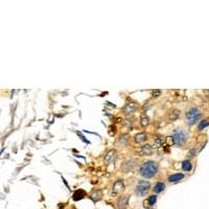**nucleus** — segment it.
Returning a JSON list of instances; mask_svg holds the SVG:
<instances>
[{
    "label": "nucleus",
    "instance_id": "24",
    "mask_svg": "<svg viewBox=\"0 0 209 209\" xmlns=\"http://www.w3.org/2000/svg\"><path fill=\"white\" fill-rule=\"evenodd\" d=\"M160 94H161V91L160 90H154L153 91V97H159L160 96Z\"/></svg>",
    "mask_w": 209,
    "mask_h": 209
},
{
    "label": "nucleus",
    "instance_id": "23",
    "mask_svg": "<svg viewBox=\"0 0 209 209\" xmlns=\"http://www.w3.org/2000/svg\"><path fill=\"white\" fill-rule=\"evenodd\" d=\"M148 202H150V206H153V205H155V203L157 202V197L155 195H150V199H148Z\"/></svg>",
    "mask_w": 209,
    "mask_h": 209
},
{
    "label": "nucleus",
    "instance_id": "20",
    "mask_svg": "<svg viewBox=\"0 0 209 209\" xmlns=\"http://www.w3.org/2000/svg\"><path fill=\"white\" fill-rule=\"evenodd\" d=\"M150 123V119H148V116H142L141 119H140V125H142V127H146V125Z\"/></svg>",
    "mask_w": 209,
    "mask_h": 209
},
{
    "label": "nucleus",
    "instance_id": "6",
    "mask_svg": "<svg viewBox=\"0 0 209 209\" xmlns=\"http://www.w3.org/2000/svg\"><path fill=\"white\" fill-rule=\"evenodd\" d=\"M137 154L139 156H150V154L153 153V148L150 145L146 144V145H142L141 148H139L136 150Z\"/></svg>",
    "mask_w": 209,
    "mask_h": 209
},
{
    "label": "nucleus",
    "instance_id": "9",
    "mask_svg": "<svg viewBox=\"0 0 209 209\" xmlns=\"http://www.w3.org/2000/svg\"><path fill=\"white\" fill-rule=\"evenodd\" d=\"M136 109H137L136 103H129L123 107V111L125 114H131V113H133V112L136 111Z\"/></svg>",
    "mask_w": 209,
    "mask_h": 209
},
{
    "label": "nucleus",
    "instance_id": "26",
    "mask_svg": "<svg viewBox=\"0 0 209 209\" xmlns=\"http://www.w3.org/2000/svg\"><path fill=\"white\" fill-rule=\"evenodd\" d=\"M143 204H144V206L146 207V206H148V204H150V202H148V201H144V202H143Z\"/></svg>",
    "mask_w": 209,
    "mask_h": 209
},
{
    "label": "nucleus",
    "instance_id": "22",
    "mask_svg": "<svg viewBox=\"0 0 209 209\" xmlns=\"http://www.w3.org/2000/svg\"><path fill=\"white\" fill-rule=\"evenodd\" d=\"M128 137H129L128 134L121 135V136H120V138H119V143H121V144H125V143H127V141H128Z\"/></svg>",
    "mask_w": 209,
    "mask_h": 209
},
{
    "label": "nucleus",
    "instance_id": "14",
    "mask_svg": "<svg viewBox=\"0 0 209 209\" xmlns=\"http://www.w3.org/2000/svg\"><path fill=\"white\" fill-rule=\"evenodd\" d=\"M164 188H165V184L162 183V182H158L155 185V187H154V191L156 192V193H160V192H162L164 190Z\"/></svg>",
    "mask_w": 209,
    "mask_h": 209
},
{
    "label": "nucleus",
    "instance_id": "17",
    "mask_svg": "<svg viewBox=\"0 0 209 209\" xmlns=\"http://www.w3.org/2000/svg\"><path fill=\"white\" fill-rule=\"evenodd\" d=\"M191 163H190L189 160H185V161L182 163V168H183L184 170H186V172H189L190 170H191Z\"/></svg>",
    "mask_w": 209,
    "mask_h": 209
},
{
    "label": "nucleus",
    "instance_id": "8",
    "mask_svg": "<svg viewBox=\"0 0 209 209\" xmlns=\"http://www.w3.org/2000/svg\"><path fill=\"white\" fill-rule=\"evenodd\" d=\"M115 157H116V150H110L108 153L105 155V159H103V161H105V163L108 165V164H110L112 161H114Z\"/></svg>",
    "mask_w": 209,
    "mask_h": 209
},
{
    "label": "nucleus",
    "instance_id": "11",
    "mask_svg": "<svg viewBox=\"0 0 209 209\" xmlns=\"http://www.w3.org/2000/svg\"><path fill=\"white\" fill-rule=\"evenodd\" d=\"M101 197H103V191L100 189H95L92 191L91 193V199L94 202H96V201H99L100 199H101Z\"/></svg>",
    "mask_w": 209,
    "mask_h": 209
},
{
    "label": "nucleus",
    "instance_id": "1",
    "mask_svg": "<svg viewBox=\"0 0 209 209\" xmlns=\"http://www.w3.org/2000/svg\"><path fill=\"white\" fill-rule=\"evenodd\" d=\"M158 170V164L155 161H148L144 162L142 166L140 167L139 174L143 178H152L157 174Z\"/></svg>",
    "mask_w": 209,
    "mask_h": 209
},
{
    "label": "nucleus",
    "instance_id": "2",
    "mask_svg": "<svg viewBox=\"0 0 209 209\" xmlns=\"http://www.w3.org/2000/svg\"><path fill=\"white\" fill-rule=\"evenodd\" d=\"M174 140H175V143L177 145H183L185 142H186L187 138H188V134L186 132L182 130V129H177L174 131Z\"/></svg>",
    "mask_w": 209,
    "mask_h": 209
},
{
    "label": "nucleus",
    "instance_id": "25",
    "mask_svg": "<svg viewBox=\"0 0 209 209\" xmlns=\"http://www.w3.org/2000/svg\"><path fill=\"white\" fill-rule=\"evenodd\" d=\"M195 154V150H190L189 152H188V157H193Z\"/></svg>",
    "mask_w": 209,
    "mask_h": 209
},
{
    "label": "nucleus",
    "instance_id": "13",
    "mask_svg": "<svg viewBox=\"0 0 209 209\" xmlns=\"http://www.w3.org/2000/svg\"><path fill=\"white\" fill-rule=\"evenodd\" d=\"M85 195H86V192L84 191L83 189L76 190V191L73 193V200H74V201H78V200H81V199H83Z\"/></svg>",
    "mask_w": 209,
    "mask_h": 209
},
{
    "label": "nucleus",
    "instance_id": "12",
    "mask_svg": "<svg viewBox=\"0 0 209 209\" xmlns=\"http://www.w3.org/2000/svg\"><path fill=\"white\" fill-rule=\"evenodd\" d=\"M184 178V175L183 174H174V175L170 176L168 177V181L170 182H178L180 180Z\"/></svg>",
    "mask_w": 209,
    "mask_h": 209
},
{
    "label": "nucleus",
    "instance_id": "3",
    "mask_svg": "<svg viewBox=\"0 0 209 209\" xmlns=\"http://www.w3.org/2000/svg\"><path fill=\"white\" fill-rule=\"evenodd\" d=\"M202 116V113L198 108H192L186 113V123L188 125H193L198 121Z\"/></svg>",
    "mask_w": 209,
    "mask_h": 209
},
{
    "label": "nucleus",
    "instance_id": "4",
    "mask_svg": "<svg viewBox=\"0 0 209 209\" xmlns=\"http://www.w3.org/2000/svg\"><path fill=\"white\" fill-rule=\"evenodd\" d=\"M150 188V184L146 181H140L139 183L137 184L136 189H135V192H136L137 195L139 197H143L148 192Z\"/></svg>",
    "mask_w": 209,
    "mask_h": 209
},
{
    "label": "nucleus",
    "instance_id": "10",
    "mask_svg": "<svg viewBox=\"0 0 209 209\" xmlns=\"http://www.w3.org/2000/svg\"><path fill=\"white\" fill-rule=\"evenodd\" d=\"M180 117V111L177 110V109H172L170 112H168V118L170 120H177Z\"/></svg>",
    "mask_w": 209,
    "mask_h": 209
},
{
    "label": "nucleus",
    "instance_id": "7",
    "mask_svg": "<svg viewBox=\"0 0 209 209\" xmlns=\"http://www.w3.org/2000/svg\"><path fill=\"white\" fill-rule=\"evenodd\" d=\"M129 204V195H121L117 201V207L119 209H127Z\"/></svg>",
    "mask_w": 209,
    "mask_h": 209
},
{
    "label": "nucleus",
    "instance_id": "15",
    "mask_svg": "<svg viewBox=\"0 0 209 209\" xmlns=\"http://www.w3.org/2000/svg\"><path fill=\"white\" fill-rule=\"evenodd\" d=\"M134 140H135L137 143H140V142L145 141V140H146V134H145V133L137 134L136 136H135V138H134Z\"/></svg>",
    "mask_w": 209,
    "mask_h": 209
},
{
    "label": "nucleus",
    "instance_id": "16",
    "mask_svg": "<svg viewBox=\"0 0 209 209\" xmlns=\"http://www.w3.org/2000/svg\"><path fill=\"white\" fill-rule=\"evenodd\" d=\"M134 165H135V163H134L133 160H131V161H128V162H125V164L123 165V172H125V173L129 172V170H132V168H133Z\"/></svg>",
    "mask_w": 209,
    "mask_h": 209
},
{
    "label": "nucleus",
    "instance_id": "5",
    "mask_svg": "<svg viewBox=\"0 0 209 209\" xmlns=\"http://www.w3.org/2000/svg\"><path fill=\"white\" fill-rule=\"evenodd\" d=\"M123 190H125L123 182L121 180H117L114 183V185H113V188H112V195H119L120 192H123Z\"/></svg>",
    "mask_w": 209,
    "mask_h": 209
},
{
    "label": "nucleus",
    "instance_id": "21",
    "mask_svg": "<svg viewBox=\"0 0 209 209\" xmlns=\"http://www.w3.org/2000/svg\"><path fill=\"white\" fill-rule=\"evenodd\" d=\"M165 143H166L167 145H168V146H172V145L174 144V143H175V140H174V137L172 136H168V137H166V138H165Z\"/></svg>",
    "mask_w": 209,
    "mask_h": 209
},
{
    "label": "nucleus",
    "instance_id": "19",
    "mask_svg": "<svg viewBox=\"0 0 209 209\" xmlns=\"http://www.w3.org/2000/svg\"><path fill=\"white\" fill-rule=\"evenodd\" d=\"M154 141H155V145L156 146H159L163 143V137L160 136V135H157V136L154 137Z\"/></svg>",
    "mask_w": 209,
    "mask_h": 209
},
{
    "label": "nucleus",
    "instance_id": "18",
    "mask_svg": "<svg viewBox=\"0 0 209 209\" xmlns=\"http://www.w3.org/2000/svg\"><path fill=\"white\" fill-rule=\"evenodd\" d=\"M209 125V121L207 119H203V120H201L200 121V123H199V127H198V129H199V131H202L203 129H205L206 127H208Z\"/></svg>",
    "mask_w": 209,
    "mask_h": 209
}]
</instances>
